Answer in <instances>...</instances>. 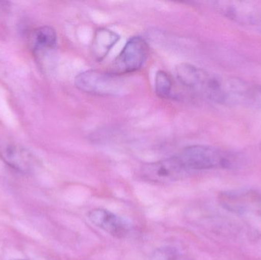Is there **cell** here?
Listing matches in <instances>:
<instances>
[{
	"mask_svg": "<svg viewBox=\"0 0 261 260\" xmlns=\"http://www.w3.org/2000/svg\"><path fill=\"white\" fill-rule=\"evenodd\" d=\"M155 93L158 97L169 99L173 93V80L170 75L164 70L156 72L155 76Z\"/></svg>",
	"mask_w": 261,
	"mask_h": 260,
	"instance_id": "cell-11",
	"label": "cell"
},
{
	"mask_svg": "<svg viewBox=\"0 0 261 260\" xmlns=\"http://www.w3.org/2000/svg\"><path fill=\"white\" fill-rule=\"evenodd\" d=\"M149 46L144 38L133 37L127 41L112 65L110 73L116 76L132 73L142 68L148 58Z\"/></svg>",
	"mask_w": 261,
	"mask_h": 260,
	"instance_id": "cell-4",
	"label": "cell"
},
{
	"mask_svg": "<svg viewBox=\"0 0 261 260\" xmlns=\"http://www.w3.org/2000/svg\"><path fill=\"white\" fill-rule=\"evenodd\" d=\"M0 158L8 166L23 174H32L37 166L33 154L16 143H0Z\"/></svg>",
	"mask_w": 261,
	"mask_h": 260,
	"instance_id": "cell-8",
	"label": "cell"
},
{
	"mask_svg": "<svg viewBox=\"0 0 261 260\" xmlns=\"http://www.w3.org/2000/svg\"><path fill=\"white\" fill-rule=\"evenodd\" d=\"M87 218L98 228L118 239L126 238L132 230L127 220L107 209H93L87 214Z\"/></svg>",
	"mask_w": 261,
	"mask_h": 260,
	"instance_id": "cell-7",
	"label": "cell"
},
{
	"mask_svg": "<svg viewBox=\"0 0 261 260\" xmlns=\"http://www.w3.org/2000/svg\"><path fill=\"white\" fill-rule=\"evenodd\" d=\"M252 108L261 110V85H255Z\"/></svg>",
	"mask_w": 261,
	"mask_h": 260,
	"instance_id": "cell-13",
	"label": "cell"
},
{
	"mask_svg": "<svg viewBox=\"0 0 261 260\" xmlns=\"http://www.w3.org/2000/svg\"><path fill=\"white\" fill-rule=\"evenodd\" d=\"M13 260H24V259H13Z\"/></svg>",
	"mask_w": 261,
	"mask_h": 260,
	"instance_id": "cell-14",
	"label": "cell"
},
{
	"mask_svg": "<svg viewBox=\"0 0 261 260\" xmlns=\"http://www.w3.org/2000/svg\"><path fill=\"white\" fill-rule=\"evenodd\" d=\"M178 81L190 91L216 103L252 108L254 85L237 77L213 73L189 64L176 68Z\"/></svg>",
	"mask_w": 261,
	"mask_h": 260,
	"instance_id": "cell-1",
	"label": "cell"
},
{
	"mask_svg": "<svg viewBox=\"0 0 261 260\" xmlns=\"http://www.w3.org/2000/svg\"><path fill=\"white\" fill-rule=\"evenodd\" d=\"M150 260H179V256L174 249L164 247L156 250Z\"/></svg>",
	"mask_w": 261,
	"mask_h": 260,
	"instance_id": "cell-12",
	"label": "cell"
},
{
	"mask_svg": "<svg viewBox=\"0 0 261 260\" xmlns=\"http://www.w3.org/2000/svg\"><path fill=\"white\" fill-rule=\"evenodd\" d=\"M120 40V35L107 28H99L95 32L92 42V54L96 61H102Z\"/></svg>",
	"mask_w": 261,
	"mask_h": 260,
	"instance_id": "cell-9",
	"label": "cell"
},
{
	"mask_svg": "<svg viewBox=\"0 0 261 260\" xmlns=\"http://www.w3.org/2000/svg\"><path fill=\"white\" fill-rule=\"evenodd\" d=\"M78 90L96 96H114L122 91L124 83L119 76L98 70H87L75 78Z\"/></svg>",
	"mask_w": 261,
	"mask_h": 260,
	"instance_id": "cell-3",
	"label": "cell"
},
{
	"mask_svg": "<svg viewBox=\"0 0 261 260\" xmlns=\"http://www.w3.org/2000/svg\"><path fill=\"white\" fill-rule=\"evenodd\" d=\"M178 157L186 169L193 170L231 169L239 163V157L233 153L207 145L187 147Z\"/></svg>",
	"mask_w": 261,
	"mask_h": 260,
	"instance_id": "cell-2",
	"label": "cell"
},
{
	"mask_svg": "<svg viewBox=\"0 0 261 260\" xmlns=\"http://www.w3.org/2000/svg\"><path fill=\"white\" fill-rule=\"evenodd\" d=\"M187 169L178 157L144 163L140 169L143 180L153 184L163 185L177 181Z\"/></svg>",
	"mask_w": 261,
	"mask_h": 260,
	"instance_id": "cell-5",
	"label": "cell"
},
{
	"mask_svg": "<svg viewBox=\"0 0 261 260\" xmlns=\"http://www.w3.org/2000/svg\"><path fill=\"white\" fill-rule=\"evenodd\" d=\"M213 4L225 18L261 34L260 8L244 2L220 1Z\"/></svg>",
	"mask_w": 261,
	"mask_h": 260,
	"instance_id": "cell-6",
	"label": "cell"
},
{
	"mask_svg": "<svg viewBox=\"0 0 261 260\" xmlns=\"http://www.w3.org/2000/svg\"><path fill=\"white\" fill-rule=\"evenodd\" d=\"M57 33L50 26H41L33 33L34 49L35 50H50L56 46Z\"/></svg>",
	"mask_w": 261,
	"mask_h": 260,
	"instance_id": "cell-10",
	"label": "cell"
}]
</instances>
